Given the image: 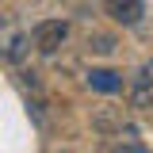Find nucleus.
Segmentation results:
<instances>
[{
	"label": "nucleus",
	"mask_w": 153,
	"mask_h": 153,
	"mask_svg": "<svg viewBox=\"0 0 153 153\" xmlns=\"http://www.w3.org/2000/svg\"><path fill=\"white\" fill-rule=\"evenodd\" d=\"M69 42V19H42L35 23V31H31V46H35L38 54H57L61 46Z\"/></svg>",
	"instance_id": "nucleus-1"
},
{
	"label": "nucleus",
	"mask_w": 153,
	"mask_h": 153,
	"mask_svg": "<svg viewBox=\"0 0 153 153\" xmlns=\"http://www.w3.org/2000/svg\"><path fill=\"white\" fill-rule=\"evenodd\" d=\"M88 123H92V130H96V134H103V138H115V134L123 130L130 119H126V107H115V103H100V107H92Z\"/></svg>",
	"instance_id": "nucleus-2"
},
{
	"label": "nucleus",
	"mask_w": 153,
	"mask_h": 153,
	"mask_svg": "<svg viewBox=\"0 0 153 153\" xmlns=\"http://www.w3.org/2000/svg\"><path fill=\"white\" fill-rule=\"evenodd\" d=\"M27 50H31V35H23L16 27H8V31L0 35V57H4V61L19 65V61L27 57Z\"/></svg>",
	"instance_id": "nucleus-3"
},
{
	"label": "nucleus",
	"mask_w": 153,
	"mask_h": 153,
	"mask_svg": "<svg viewBox=\"0 0 153 153\" xmlns=\"http://www.w3.org/2000/svg\"><path fill=\"white\" fill-rule=\"evenodd\" d=\"M107 16L115 23H123V27H134L146 16V0H107Z\"/></svg>",
	"instance_id": "nucleus-4"
},
{
	"label": "nucleus",
	"mask_w": 153,
	"mask_h": 153,
	"mask_svg": "<svg viewBox=\"0 0 153 153\" xmlns=\"http://www.w3.org/2000/svg\"><path fill=\"white\" fill-rule=\"evenodd\" d=\"M126 100H130L134 111H153V80H142V76H134L130 88H126Z\"/></svg>",
	"instance_id": "nucleus-5"
},
{
	"label": "nucleus",
	"mask_w": 153,
	"mask_h": 153,
	"mask_svg": "<svg viewBox=\"0 0 153 153\" xmlns=\"http://www.w3.org/2000/svg\"><path fill=\"white\" fill-rule=\"evenodd\" d=\"M88 88H96V92H119L123 88V76L115 69H92L88 73Z\"/></svg>",
	"instance_id": "nucleus-6"
},
{
	"label": "nucleus",
	"mask_w": 153,
	"mask_h": 153,
	"mask_svg": "<svg viewBox=\"0 0 153 153\" xmlns=\"http://www.w3.org/2000/svg\"><path fill=\"white\" fill-rule=\"evenodd\" d=\"M115 46H119V42H115V35H100V31H92V35L84 38V50H88V54H96V57H111Z\"/></svg>",
	"instance_id": "nucleus-7"
},
{
	"label": "nucleus",
	"mask_w": 153,
	"mask_h": 153,
	"mask_svg": "<svg viewBox=\"0 0 153 153\" xmlns=\"http://www.w3.org/2000/svg\"><path fill=\"white\" fill-rule=\"evenodd\" d=\"M134 76H142V80H153V57H146L142 65H138V73Z\"/></svg>",
	"instance_id": "nucleus-8"
}]
</instances>
